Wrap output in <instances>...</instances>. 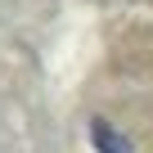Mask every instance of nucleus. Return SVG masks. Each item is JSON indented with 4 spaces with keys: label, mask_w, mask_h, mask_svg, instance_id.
I'll return each instance as SVG.
<instances>
[{
    "label": "nucleus",
    "mask_w": 153,
    "mask_h": 153,
    "mask_svg": "<svg viewBox=\"0 0 153 153\" xmlns=\"http://www.w3.org/2000/svg\"><path fill=\"white\" fill-rule=\"evenodd\" d=\"M90 140H95V149H99V153H131L126 135H122L113 122H104V117H95V122H90Z\"/></svg>",
    "instance_id": "nucleus-1"
}]
</instances>
